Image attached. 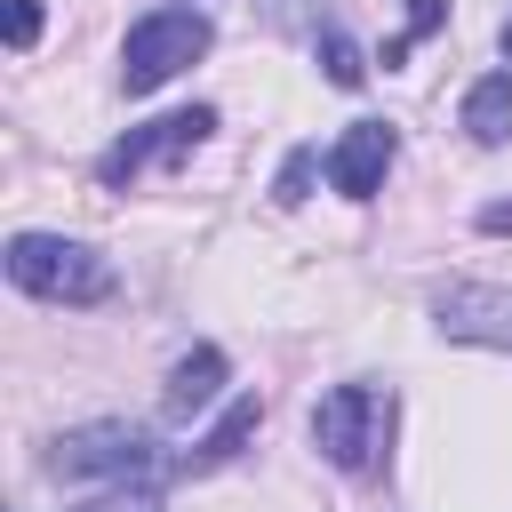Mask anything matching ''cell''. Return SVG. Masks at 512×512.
<instances>
[{
  "label": "cell",
  "instance_id": "cell-10",
  "mask_svg": "<svg viewBox=\"0 0 512 512\" xmlns=\"http://www.w3.org/2000/svg\"><path fill=\"white\" fill-rule=\"evenodd\" d=\"M256 424H264V400H256V392H240V400L224 408V424H216V432H208V440H200V448L184 456V472H208V464H232V456L248 448V432H256Z\"/></svg>",
  "mask_w": 512,
  "mask_h": 512
},
{
  "label": "cell",
  "instance_id": "cell-1",
  "mask_svg": "<svg viewBox=\"0 0 512 512\" xmlns=\"http://www.w3.org/2000/svg\"><path fill=\"white\" fill-rule=\"evenodd\" d=\"M392 424H400L392 384H336V392L312 408V448H320L336 472L368 480V472L392 464Z\"/></svg>",
  "mask_w": 512,
  "mask_h": 512
},
{
  "label": "cell",
  "instance_id": "cell-7",
  "mask_svg": "<svg viewBox=\"0 0 512 512\" xmlns=\"http://www.w3.org/2000/svg\"><path fill=\"white\" fill-rule=\"evenodd\" d=\"M392 152H400V136H392L384 120H352V128L328 144V184H336L344 200H376V192H384Z\"/></svg>",
  "mask_w": 512,
  "mask_h": 512
},
{
  "label": "cell",
  "instance_id": "cell-17",
  "mask_svg": "<svg viewBox=\"0 0 512 512\" xmlns=\"http://www.w3.org/2000/svg\"><path fill=\"white\" fill-rule=\"evenodd\" d=\"M504 56H512V24H504Z\"/></svg>",
  "mask_w": 512,
  "mask_h": 512
},
{
  "label": "cell",
  "instance_id": "cell-12",
  "mask_svg": "<svg viewBox=\"0 0 512 512\" xmlns=\"http://www.w3.org/2000/svg\"><path fill=\"white\" fill-rule=\"evenodd\" d=\"M312 168H328V160H320V144H296V152H288V168H280V184H272V200H280V208H296V200H304V184H312Z\"/></svg>",
  "mask_w": 512,
  "mask_h": 512
},
{
  "label": "cell",
  "instance_id": "cell-15",
  "mask_svg": "<svg viewBox=\"0 0 512 512\" xmlns=\"http://www.w3.org/2000/svg\"><path fill=\"white\" fill-rule=\"evenodd\" d=\"M40 40V0H8V48H32Z\"/></svg>",
  "mask_w": 512,
  "mask_h": 512
},
{
  "label": "cell",
  "instance_id": "cell-16",
  "mask_svg": "<svg viewBox=\"0 0 512 512\" xmlns=\"http://www.w3.org/2000/svg\"><path fill=\"white\" fill-rule=\"evenodd\" d=\"M480 232H512V200H496V208H480Z\"/></svg>",
  "mask_w": 512,
  "mask_h": 512
},
{
  "label": "cell",
  "instance_id": "cell-6",
  "mask_svg": "<svg viewBox=\"0 0 512 512\" xmlns=\"http://www.w3.org/2000/svg\"><path fill=\"white\" fill-rule=\"evenodd\" d=\"M432 320H440V336H456V344L512 352V288H488V280H448V288H432Z\"/></svg>",
  "mask_w": 512,
  "mask_h": 512
},
{
  "label": "cell",
  "instance_id": "cell-13",
  "mask_svg": "<svg viewBox=\"0 0 512 512\" xmlns=\"http://www.w3.org/2000/svg\"><path fill=\"white\" fill-rule=\"evenodd\" d=\"M440 16H448V0H408V32H400V40H384V72H392V64L408 56V40H424Z\"/></svg>",
  "mask_w": 512,
  "mask_h": 512
},
{
  "label": "cell",
  "instance_id": "cell-5",
  "mask_svg": "<svg viewBox=\"0 0 512 512\" xmlns=\"http://www.w3.org/2000/svg\"><path fill=\"white\" fill-rule=\"evenodd\" d=\"M152 464H160V448L136 424H80L48 448V472H64V480H128V472H152Z\"/></svg>",
  "mask_w": 512,
  "mask_h": 512
},
{
  "label": "cell",
  "instance_id": "cell-9",
  "mask_svg": "<svg viewBox=\"0 0 512 512\" xmlns=\"http://www.w3.org/2000/svg\"><path fill=\"white\" fill-rule=\"evenodd\" d=\"M464 136L472 144H512V72H480L472 88H464Z\"/></svg>",
  "mask_w": 512,
  "mask_h": 512
},
{
  "label": "cell",
  "instance_id": "cell-4",
  "mask_svg": "<svg viewBox=\"0 0 512 512\" xmlns=\"http://www.w3.org/2000/svg\"><path fill=\"white\" fill-rule=\"evenodd\" d=\"M208 136H216V112H208V104H184V112H168V120H144V128H128V136L96 160V184L120 192V184H136L152 160H184V152H200Z\"/></svg>",
  "mask_w": 512,
  "mask_h": 512
},
{
  "label": "cell",
  "instance_id": "cell-8",
  "mask_svg": "<svg viewBox=\"0 0 512 512\" xmlns=\"http://www.w3.org/2000/svg\"><path fill=\"white\" fill-rule=\"evenodd\" d=\"M216 384H224V352L216 344H192L176 368H168V392H160V408H168V424H184V416H200L208 400H216Z\"/></svg>",
  "mask_w": 512,
  "mask_h": 512
},
{
  "label": "cell",
  "instance_id": "cell-14",
  "mask_svg": "<svg viewBox=\"0 0 512 512\" xmlns=\"http://www.w3.org/2000/svg\"><path fill=\"white\" fill-rule=\"evenodd\" d=\"M72 512H160V496H152V488H104V496H88V504H72Z\"/></svg>",
  "mask_w": 512,
  "mask_h": 512
},
{
  "label": "cell",
  "instance_id": "cell-2",
  "mask_svg": "<svg viewBox=\"0 0 512 512\" xmlns=\"http://www.w3.org/2000/svg\"><path fill=\"white\" fill-rule=\"evenodd\" d=\"M8 280L40 304H104L112 296V264L88 240H56V232H16L8 240Z\"/></svg>",
  "mask_w": 512,
  "mask_h": 512
},
{
  "label": "cell",
  "instance_id": "cell-3",
  "mask_svg": "<svg viewBox=\"0 0 512 512\" xmlns=\"http://www.w3.org/2000/svg\"><path fill=\"white\" fill-rule=\"evenodd\" d=\"M208 40H216V24L200 8H152V16H136L128 24V48H120V88L128 96H152L192 56H208Z\"/></svg>",
  "mask_w": 512,
  "mask_h": 512
},
{
  "label": "cell",
  "instance_id": "cell-11",
  "mask_svg": "<svg viewBox=\"0 0 512 512\" xmlns=\"http://www.w3.org/2000/svg\"><path fill=\"white\" fill-rule=\"evenodd\" d=\"M320 64H328L336 88H360V80H368V64H360V48H352L344 32H320Z\"/></svg>",
  "mask_w": 512,
  "mask_h": 512
}]
</instances>
